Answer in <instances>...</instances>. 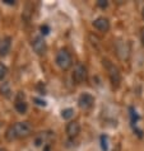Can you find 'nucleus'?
<instances>
[{"instance_id": "nucleus-6", "label": "nucleus", "mask_w": 144, "mask_h": 151, "mask_svg": "<svg viewBox=\"0 0 144 151\" xmlns=\"http://www.w3.org/2000/svg\"><path fill=\"white\" fill-rule=\"evenodd\" d=\"M32 48L39 56L44 55V53L46 52V42H45V40L42 38V37H36V38L32 41Z\"/></svg>"}, {"instance_id": "nucleus-11", "label": "nucleus", "mask_w": 144, "mask_h": 151, "mask_svg": "<svg viewBox=\"0 0 144 151\" xmlns=\"http://www.w3.org/2000/svg\"><path fill=\"white\" fill-rule=\"evenodd\" d=\"M0 94L3 96H5V98H9L12 95V89H10V85L9 83H3L1 85H0Z\"/></svg>"}, {"instance_id": "nucleus-2", "label": "nucleus", "mask_w": 144, "mask_h": 151, "mask_svg": "<svg viewBox=\"0 0 144 151\" xmlns=\"http://www.w3.org/2000/svg\"><path fill=\"white\" fill-rule=\"evenodd\" d=\"M56 65L60 68L61 70H69L73 65V58H71V55L68 50L63 48L57 52L56 55Z\"/></svg>"}, {"instance_id": "nucleus-25", "label": "nucleus", "mask_w": 144, "mask_h": 151, "mask_svg": "<svg viewBox=\"0 0 144 151\" xmlns=\"http://www.w3.org/2000/svg\"><path fill=\"white\" fill-rule=\"evenodd\" d=\"M142 17H143V19H144V8L142 9Z\"/></svg>"}, {"instance_id": "nucleus-17", "label": "nucleus", "mask_w": 144, "mask_h": 151, "mask_svg": "<svg viewBox=\"0 0 144 151\" xmlns=\"http://www.w3.org/2000/svg\"><path fill=\"white\" fill-rule=\"evenodd\" d=\"M37 89H39V91H40L41 95L46 94V89H45V84H44V83H39V85H37Z\"/></svg>"}, {"instance_id": "nucleus-14", "label": "nucleus", "mask_w": 144, "mask_h": 151, "mask_svg": "<svg viewBox=\"0 0 144 151\" xmlns=\"http://www.w3.org/2000/svg\"><path fill=\"white\" fill-rule=\"evenodd\" d=\"M73 116H74V109H71V108H66V109L61 112V117L64 119H70Z\"/></svg>"}, {"instance_id": "nucleus-24", "label": "nucleus", "mask_w": 144, "mask_h": 151, "mask_svg": "<svg viewBox=\"0 0 144 151\" xmlns=\"http://www.w3.org/2000/svg\"><path fill=\"white\" fill-rule=\"evenodd\" d=\"M44 151H51V147H50V145H45Z\"/></svg>"}, {"instance_id": "nucleus-8", "label": "nucleus", "mask_w": 144, "mask_h": 151, "mask_svg": "<svg viewBox=\"0 0 144 151\" xmlns=\"http://www.w3.org/2000/svg\"><path fill=\"white\" fill-rule=\"evenodd\" d=\"M79 132H80V126H79L78 122L71 121V122L68 123V126H66V133H68V136H69L70 138L77 137L79 135Z\"/></svg>"}, {"instance_id": "nucleus-26", "label": "nucleus", "mask_w": 144, "mask_h": 151, "mask_svg": "<svg viewBox=\"0 0 144 151\" xmlns=\"http://www.w3.org/2000/svg\"><path fill=\"white\" fill-rule=\"evenodd\" d=\"M0 151H7L5 149H3V147H0Z\"/></svg>"}, {"instance_id": "nucleus-21", "label": "nucleus", "mask_w": 144, "mask_h": 151, "mask_svg": "<svg viewBox=\"0 0 144 151\" xmlns=\"http://www.w3.org/2000/svg\"><path fill=\"white\" fill-rule=\"evenodd\" d=\"M33 100H35V102L39 104V106H44V107L46 106V102H45V100H42V99H37V98H35Z\"/></svg>"}, {"instance_id": "nucleus-15", "label": "nucleus", "mask_w": 144, "mask_h": 151, "mask_svg": "<svg viewBox=\"0 0 144 151\" xmlns=\"http://www.w3.org/2000/svg\"><path fill=\"white\" fill-rule=\"evenodd\" d=\"M8 75V68L4 64H0V81H3Z\"/></svg>"}, {"instance_id": "nucleus-1", "label": "nucleus", "mask_w": 144, "mask_h": 151, "mask_svg": "<svg viewBox=\"0 0 144 151\" xmlns=\"http://www.w3.org/2000/svg\"><path fill=\"white\" fill-rule=\"evenodd\" d=\"M103 66H105L106 71H107L108 78H110V80H111L112 85L115 88H119L120 86V83H121V74H120V70L117 69V66L115 64H112L107 58H103Z\"/></svg>"}, {"instance_id": "nucleus-13", "label": "nucleus", "mask_w": 144, "mask_h": 151, "mask_svg": "<svg viewBox=\"0 0 144 151\" xmlns=\"http://www.w3.org/2000/svg\"><path fill=\"white\" fill-rule=\"evenodd\" d=\"M5 138L8 141H13V140H15V138H17V135H15V131H14L13 126L8 127V129L5 131Z\"/></svg>"}, {"instance_id": "nucleus-22", "label": "nucleus", "mask_w": 144, "mask_h": 151, "mask_svg": "<svg viewBox=\"0 0 144 151\" xmlns=\"http://www.w3.org/2000/svg\"><path fill=\"white\" fill-rule=\"evenodd\" d=\"M140 42H142V45L144 46V27L140 28Z\"/></svg>"}, {"instance_id": "nucleus-19", "label": "nucleus", "mask_w": 144, "mask_h": 151, "mask_svg": "<svg viewBox=\"0 0 144 151\" xmlns=\"http://www.w3.org/2000/svg\"><path fill=\"white\" fill-rule=\"evenodd\" d=\"M49 32H50V28H49V26H41V33L44 36H46V35H49Z\"/></svg>"}, {"instance_id": "nucleus-9", "label": "nucleus", "mask_w": 144, "mask_h": 151, "mask_svg": "<svg viewBox=\"0 0 144 151\" xmlns=\"http://www.w3.org/2000/svg\"><path fill=\"white\" fill-rule=\"evenodd\" d=\"M12 46V38L10 37H5L4 40L0 41V56H5L10 50Z\"/></svg>"}, {"instance_id": "nucleus-7", "label": "nucleus", "mask_w": 144, "mask_h": 151, "mask_svg": "<svg viewBox=\"0 0 144 151\" xmlns=\"http://www.w3.org/2000/svg\"><path fill=\"white\" fill-rule=\"evenodd\" d=\"M93 27H95L97 31L106 33V32H108V29H110V22L105 17H100V18H97L95 22H93Z\"/></svg>"}, {"instance_id": "nucleus-5", "label": "nucleus", "mask_w": 144, "mask_h": 151, "mask_svg": "<svg viewBox=\"0 0 144 151\" xmlns=\"http://www.w3.org/2000/svg\"><path fill=\"white\" fill-rule=\"evenodd\" d=\"M78 106L80 109H84V111L91 109L95 106V96L91 95L89 93H83L78 98Z\"/></svg>"}, {"instance_id": "nucleus-16", "label": "nucleus", "mask_w": 144, "mask_h": 151, "mask_svg": "<svg viewBox=\"0 0 144 151\" xmlns=\"http://www.w3.org/2000/svg\"><path fill=\"white\" fill-rule=\"evenodd\" d=\"M101 146L103 151H107V137L106 136H101Z\"/></svg>"}, {"instance_id": "nucleus-23", "label": "nucleus", "mask_w": 144, "mask_h": 151, "mask_svg": "<svg viewBox=\"0 0 144 151\" xmlns=\"http://www.w3.org/2000/svg\"><path fill=\"white\" fill-rule=\"evenodd\" d=\"M3 1L4 3H5V4H9V5H14V0H3Z\"/></svg>"}, {"instance_id": "nucleus-10", "label": "nucleus", "mask_w": 144, "mask_h": 151, "mask_svg": "<svg viewBox=\"0 0 144 151\" xmlns=\"http://www.w3.org/2000/svg\"><path fill=\"white\" fill-rule=\"evenodd\" d=\"M15 111L19 113V114H24L28 109V106L24 100H15Z\"/></svg>"}, {"instance_id": "nucleus-18", "label": "nucleus", "mask_w": 144, "mask_h": 151, "mask_svg": "<svg viewBox=\"0 0 144 151\" xmlns=\"http://www.w3.org/2000/svg\"><path fill=\"white\" fill-rule=\"evenodd\" d=\"M97 5H98L100 8H102V9H105V8H107L108 3L106 1V0H98V1H97Z\"/></svg>"}, {"instance_id": "nucleus-20", "label": "nucleus", "mask_w": 144, "mask_h": 151, "mask_svg": "<svg viewBox=\"0 0 144 151\" xmlns=\"http://www.w3.org/2000/svg\"><path fill=\"white\" fill-rule=\"evenodd\" d=\"M130 111H131V122L135 123V122H137V121H138V116H137V113L134 112L133 108H130Z\"/></svg>"}, {"instance_id": "nucleus-3", "label": "nucleus", "mask_w": 144, "mask_h": 151, "mask_svg": "<svg viewBox=\"0 0 144 151\" xmlns=\"http://www.w3.org/2000/svg\"><path fill=\"white\" fill-rule=\"evenodd\" d=\"M13 127H14L17 138L28 137L32 132V126L29 122H17L15 124H13Z\"/></svg>"}, {"instance_id": "nucleus-12", "label": "nucleus", "mask_w": 144, "mask_h": 151, "mask_svg": "<svg viewBox=\"0 0 144 151\" xmlns=\"http://www.w3.org/2000/svg\"><path fill=\"white\" fill-rule=\"evenodd\" d=\"M50 135L47 132H41V133H39V135L36 136V138H35V145L36 146H41L42 144H45L46 141H47V137H49Z\"/></svg>"}, {"instance_id": "nucleus-4", "label": "nucleus", "mask_w": 144, "mask_h": 151, "mask_svg": "<svg viewBox=\"0 0 144 151\" xmlns=\"http://www.w3.org/2000/svg\"><path fill=\"white\" fill-rule=\"evenodd\" d=\"M87 78H88V71H87V68L84 66L83 64H77L75 65V68H74V71H73V80L75 83H84L87 80Z\"/></svg>"}]
</instances>
